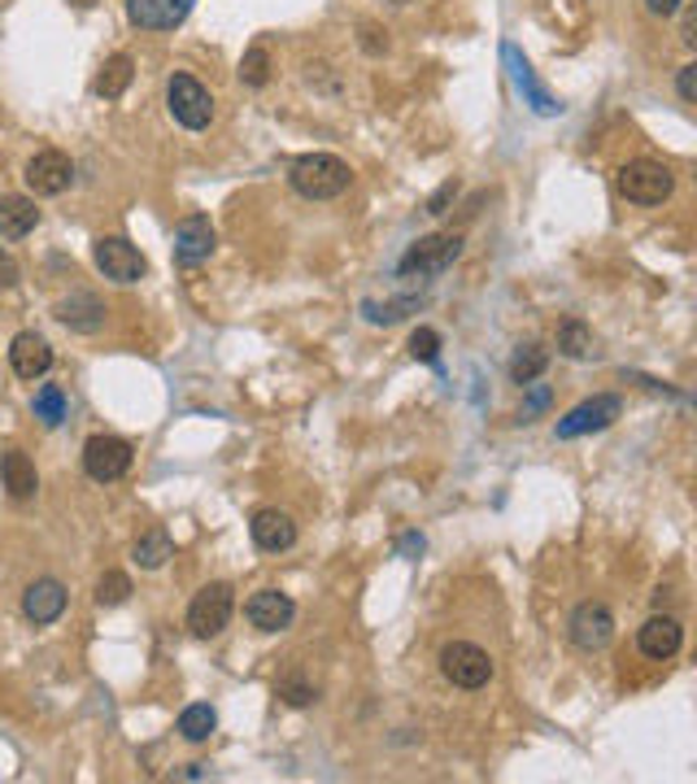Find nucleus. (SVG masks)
Masks as SVG:
<instances>
[{
	"label": "nucleus",
	"instance_id": "1",
	"mask_svg": "<svg viewBox=\"0 0 697 784\" xmlns=\"http://www.w3.org/2000/svg\"><path fill=\"white\" fill-rule=\"evenodd\" d=\"M288 184H292L305 201H332V197H341L348 184H353V170H348V161H341L336 153H305V157L292 161Z\"/></svg>",
	"mask_w": 697,
	"mask_h": 784
},
{
	"label": "nucleus",
	"instance_id": "2",
	"mask_svg": "<svg viewBox=\"0 0 697 784\" xmlns=\"http://www.w3.org/2000/svg\"><path fill=\"white\" fill-rule=\"evenodd\" d=\"M620 192H624L632 206H663L672 192H676V175H672V166H663V161H649V157H636V161H627L620 166Z\"/></svg>",
	"mask_w": 697,
	"mask_h": 784
},
{
	"label": "nucleus",
	"instance_id": "3",
	"mask_svg": "<svg viewBox=\"0 0 697 784\" xmlns=\"http://www.w3.org/2000/svg\"><path fill=\"white\" fill-rule=\"evenodd\" d=\"M458 258H462V236L436 231V236H418L415 244L402 253L397 271H402L406 280H415V275H440V271H449Z\"/></svg>",
	"mask_w": 697,
	"mask_h": 784
},
{
	"label": "nucleus",
	"instance_id": "4",
	"mask_svg": "<svg viewBox=\"0 0 697 784\" xmlns=\"http://www.w3.org/2000/svg\"><path fill=\"white\" fill-rule=\"evenodd\" d=\"M166 109H170V118L179 123V127H188V132H206L209 118H214V96H209V87L201 79H193V74H175L170 83H166Z\"/></svg>",
	"mask_w": 697,
	"mask_h": 784
},
{
	"label": "nucleus",
	"instance_id": "5",
	"mask_svg": "<svg viewBox=\"0 0 697 784\" xmlns=\"http://www.w3.org/2000/svg\"><path fill=\"white\" fill-rule=\"evenodd\" d=\"M440 676H445L454 689L476 693V689H485L488 680H492V658H488V649H480V645L449 641L440 649Z\"/></svg>",
	"mask_w": 697,
	"mask_h": 784
},
{
	"label": "nucleus",
	"instance_id": "6",
	"mask_svg": "<svg viewBox=\"0 0 697 784\" xmlns=\"http://www.w3.org/2000/svg\"><path fill=\"white\" fill-rule=\"evenodd\" d=\"M231 610H236V588L231 584H222V579H214L206 584L197 597H193V606H188V628H193V637H218L227 624H231Z\"/></svg>",
	"mask_w": 697,
	"mask_h": 784
},
{
	"label": "nucleus",
	"instance_id": "7",
	"mask_svg": "<svg viewBox=\"0 0 697 784\" xmlns=\"http://www.w3.org/2000/svg\"><path fill=\"white\" fill-rule=\"evenodd\" d=\"M132 445L123 440V436H92L87 445H83V471H87V480H96V484H114V480H123L127 471H132Z\"/></svg>",
	"mask_w": 697,
	"mask_h": 784
},
{
	"label": "nucleus",
	"instance_id": "8",
	"mask_svg": "<svg viewBox=\"0 0 697 784\" xmlns=\"http://www.w3.org/2000/svg\"><path fill=\"white\" fill-rule=\"evenodd\" d=\"M92 258H96L101 275L114 280V284H139V280L148 275L144 253H139L132 240H123V236H101V240L92 244Z\"/></svg>",
	"mask_w": 697,
	"mask_h": 784
},
{
	"label": "nucleus",
	"instance_id": "9",
	"mask_svg": "<svg viewBox=\"0 0 697 784\" xmlns=\"http://www.w3.org/2000/svg\"><path fill=\"white\" fill-rule=\"evenodd\" d=\"M620 415H624V401H620L615 393H597V397L580 401L575 410H566V415L558 419L554 436H558V440H575V436H589V431L611 428Z\"/></svg>",
	"mask_w": 697,
	"mask_h": 784
},
{
	"label": "nucleus",
	"instance_id": "10",
	"mask_svg": "<svg viewBox=\"0 0 697 784\" xmlns=\"http://www.w3.org/2000/svg\"><path fill=\"white\" fill-rule=\"evenodd\" d=\"M566 633H571V641L580 645L584 654H597V649H606V645L615 641V615H611L606 602H580L571 610Z\"/></svg>",
	"mask_w": 697,
	"mask_h": 784
},
{
	"label": "nucleus",
	"instance_id": "11",
	"mask_svg": "<svg viewBox=\"0 0 697 784\" xmlns=\"http://www.w3.org/2000/svg\"><path fill=\"white\" fill-rule=\"evenodd\" d=\"M27 188L35 192V197H62L70 188V179H74V161H70L62 148H44V153H35L31 161H27Z\"/></svg>",
	"mask_w": 697,
	"mask_h": 784
},
{
	"label": "nucleus",
	"instance_id": "12",
	"mask_svg": "<svg viewBox=\"0 0 697 784\" xmlns=\"http://www.w3.org/2000/svg\"><path fill=\"white\" fill-rule=\"evenodd\" d=\"M501 58H506V66H510L514 87H519V92H523V101L532 105V114H541V118H558V114H562V101L550 96V92L541 87V79L532 74V62H528L514 44H501Z\"/></svg>",
	"mask_w": 697,
	"mask_h": 784
},
{
	"label": "nucleus",
	"instance_id": "13",
	"mask_svg": "<svg viewBox=\"0 0 697 784\" xmlns=\"http://www.w3.org/2000/svg\"><path fill=\"white\" fill-rule=\"evenodd\" d=\"M214 222L206 215H188L175 227V266H201L214 253Z\"/></svg>",
	"mask_w": 697,
	"mask_h": 784
},
{
	"label": "nucleus",
	"instance_id": "14",
	"mask_svg": "<svg viewBox=\"0 0 697 784\" xmlns=\"http://www.w3.org/2000/svg\"><path fill=\"white\" fill-rule=\"evenodd\" d=\"M249 536H253V545H258L262 554H283V550L297 545V523H292V514L267 505V510H258V514L249 519Z\"/></svg>",
	"mask_w": 697,
	"mask_h": 784
},
{
	"label": "nucleus",
	"instance_id": "15",
	"mask_svg": "<svg viewBox=\"0 0 697 784\" xmlns=\"http://www.w3.org/2000/svg\"><path fill=\"white\" fill-rule=\"evenodd\" d=\"M245 615H249V624L258 633H283L297 619V602L288 593H279V588H262V593H253L245 602Z\"/></svg>",
	"mask_w": 697,
	"mask_h": 784
},
{
	"label": "nucleus",
	"instance_id": "16",
	"mask_svg": "<svg viewBox=\"0 0 697 784\" xmlns=\"http://www.w3.org/2000/svg\"><path fill=\"white\" fill-rule=\"evenodd\" d=\"M197 0H127V18L139 31H175L188 22Z\"/></svg>",
	"mask_w": 697,
	"mask_h": 784
},
{
	"label": "nucleus",
	"instance_id": "17",
	"mask_svg": "<svg viewBox=\"0 0 697 784\" xmlns=\"http://www.w3.org/2000/svg\"><path fill=\"white\" fill-rule=\"evenodd\" d=\"M636 645H641V654H645V658L667 662V658H676V654H680V645H685V628H680V619H672V615H654V619H645V624L636 628Z\"/></svg>",
	"mask_w": 697,
	"mask_h": 784
},
{
	"label": "nucleus",
	"instance_id": "18",
	"mask_svg": "<svg viewBox=\"0 0 697 784\" xmlns=\"http://www.w3.org/2000/svg\"><path fill=\"white\" fill-rule=\"evenodd\" d=\"M9 366H13L18 379H44L49 366H53V349H49L44 336H35V332H18L13 345H9Z\"/></svg>",
	"mask_w": 697,
	"mask_h": 784
},
{
	"label": "nucleus",
	"instance_id": "19",
	"mask_svg": "<svg viewBox=\"0 0 697 784\" xmlns=\"http://www.w3.org/2000/svg\"><path fill=\"white\" fill-rule=\"evenodd\" d=\"M22 615L31 619V624H58L62 615H66V588L58 584V579H35L27 593H22Z\"/></svg>",
	"mask_w": 697,
	"mask_h": 784
},
{
	"label": "nucleus",
	"instance_id": "20",
	"mask_svg": "<svg viewBox=\"0 0 697 784\" xmlns=\"http://www.w3.org/2000/svg\"><path fill=\"white\" fill-rule=\"evenodd\" d=\"M62 323H66L70 332H83V336H92V332H101L105 327V301L101 296H92V292H70L58 301V310H53Z\"/></svg>",
	"mask_w": 697,
	"mask_h": 784
},
{
	"label": "nucleus",
	"instance_id": "21",
	"mask_svg": "<svg viewBox=\"0 0 697 784\" xmlns=\"http://www.w3.org/2000/svg\"><path fill=\"white\" fill-rule=\"evenodd\" d=\"M0 484H4V493L13 501H27L35 498V489H40V475H35V462L22 453V449H9L4 458H0Z\"/></svg>",
	"mask_w": 697,
	"mask_h": 784
},
{
	"label": "nucleus",
	"instance_id": "22",
	"mask_svg": "<svg viewBox=\"0 0 697 784\" xmlns=\"http://www.w3.org/2000/svg\"><path fill=\"white\" fill-rule=\"evenodd\" d=\"M35 222H40V210L31 197H18V192L0 197V240H22L35 231Z\"/></svg>",
	"mask_w": 697,
	"mask_h": 784
},
{
	"label": "nucleus",
	"instance_id": "23",
	"mask_svg": "<svg viewBox=\"0 0 697 784\" xmlns=\"http://www.w3.org/2000/svg\"><path fill=\"white\" fill-rule=\"evenodd\" d=\"M132 79H136V62L127 58V53H114L105 66H101V79H96V92L105 96V101H118L127 87H132Z\"/></svg>",
	"mask_w": 697,
	"mask_h": 784
},
{
	"label": "nucleus",
	"instance_id": "24",
	"mask_svg": "<svg viewBox=\"0 0 697 784\" xmlns=\"http://www.w3.org/2000/svg\"><path fill=\"white\" fill-rule=\"evenodd\" d=\"M132 558H136L144 571L166 567V558H175V541H170V532H166V527L144 532V536L136 541V550H132Z\"/></svg>",
	"mask_w": 697,
	"mask_h": 784
},
{
	"label": "nucleus",
	"instance_id": "25",
	"mask_svg": "<svg viewBox=\"0 0 697 784\" xmlns=\"http://www.w3.org/2000/svg\"><path fill=\"white\" fill-rule=\"evenodd\" d=\"M545 366H550V349L545 345H523L519 354L510 357V379L528 388V384H537L545 375Z\"/></svg>",
	"mask_w": 697,
	"mask_h": 784
},
{
	"label": "nucleus",
	"instance_id": "26",
	"mask_svg": "<svg viewBox=\"0 0 697 784\" xmlns=\"http://www.w3.org/2000/svg\"><path fill=\"white\" fill-rule=\"evenodd\" d=\"M214 728H218V714H214V707H206V702H193V707H184V714H179V736L193 741V745L209 741Z\"/></svg>",
	"mask_w": 697,
	"mask_h": 784
},
{
	"label": "nucleus",
	"instance_id": "27",
	"mask_svg": "<svg viewBox=\"0 0 697 784\" xmlns=\"http://www.w3.org/2000/svg\"><path fill=\"white\" fill-rule=\"evenodd\" d=\"M558 354L571 357V362L589 357V354H593V332H589L580 318H566V323L558 327Z\"/></svg>",
	"mask_w": 697,
	"mask_h": 784
},
{
	"label": "nucleus",
	"instance_id": "28",
	"mask_svg": "<svg viewBox=\"0 0 697 784\" xmlns=\"http://www.w3.org/2000/svg\"><path fill=\"white\" fill-rule=\"evenodd\" d=\"M271 71H275V62H271V53H267L262 44H253V49L240 58V83H245V87H267V83H271Z\"/></svg>",
	"mask_w": 697,
	"mask_h": 784
},
{
	"label": "nucleus",
	"instance_id": "29",
	"mask_svg": "<svg viewBox=\"0 0 697 784\" xmlns=\"http://www.w3.org/2000/svg\"><path fill=\"white\" fill-rule=\"evenodd\" d=\"M35 419H40L44 428H58V424L66 419V393H62L58 384H44V388L35 393Z\"/></svg>",
	"mask_w": 697,
	"mask_h": 784
},
{
	"label": "nucleus",
	"instance_id": "30",
	"mask_svg": "<svg viewBox=\"0 0 697 784\" xmlns=\"http://www.w3.org/2000/svg\"><path fill=\"white\" fill-rule=\"evenodd\" d=\"M127 597H132V575L105 571V575L96 579V606H123Z\"/></svg>",
	"mask_w": 697,
	"mask_h": 784
},
{
	"label": "nucleus",
	"instance_id": "31",
	"mask_svg": "<svg viewBox=\"0 0 697 784\" xmlns=\"http://www.w3.org/2000/svg\"><path fill=\"white\" fill-rule=\"evenodd\" d=\"M410 357H415V362H427V366H436V362H440V336H436L431 327H418L415 336H410Z\"/></svg>",
	"mask_w": 697,
	"mask_h": 784
},
{
	"label": "nucleus",
	"instance_id": "32",
	"mask_svg": "<svg viewBox=\"0 0 697 784\" xmlns=\"http://www.w3.org/2000/svg\"><path fill=\"white\" fill-rule=\"evenodd\" d=\"M279 698H283L288 707H310V702H314V684H305L301 676H288V680L279 684Z\"/></svg>",
	"mask_w": 697,
	"mask_h": 784
},
{
	"label": "nucleus",
	"instance_id": "33",
	"mask_svg": "<svg viewBox=\"0 0 697 784\" xmlns=\"http://www.w3.org/2000/svg\"><path fill=\"white\" fill-rule=\"evenodd\" d=\"M676 92H680L685 105H694L697 101V66H680V74H676Z\"/></svg>",
	"mask_w": 697,
	"mask_h": 784
},
{
	"label": "nucleus",
	"instance_id": "34",
	"mask_svg": "<svg viewBox=\"0 0 697 784\" xmlns=\"http://www.w3.org/2000/svg\"><path fill=\"white\" fill-rule=\"evenodd\" d=\"M454 197H458V179H449V184H440V192H436V197L427 201V215H431V218H440V215H445V206H449Z\"/></svg>",
	"mask_w": 697,
	"mask_h": 784
},
{
	"label": "nucleus",
	"instance_id": "35",
	"mask_svg": "<svg viewBox=\"0 0 697 784\" xmlns=\"http://www.w3.org/2000/svg\"><path fill=\"white\" fill-rule=\"evenodd\" d=\"M528 388H532V384H528ZM545 406H550V388H541V384H537V388H532V397L523 401V424H532V415H541Z\"/></svg>",
	"mask_w": 697,
	"mask_h": 784
},
{
	"label": "nucleus",
	"instance_id": "36",
	"mask_svg": "<svg viewBox=\"0 0 697 784\" xmlns=\"http://www.w3.org/2000/svg\"><path fill=\"white\" fill-rule=\"evenodd\" d=\"M680 4H685V0H645V9H649L654 18H672V13H680Z\"/></svg>",
	"mask_w": 697,
	"mask_h": 784
},
{
	"label": "nucleus",
	"instance_id": "37",
	"mask_svg": "<svg viewBox=\"0 0 697 784\" xmlns=\"http://www.w3.org/2000/svg\"><path fill=\"white\" fill-rule=\"evenodd\" d=\"M18 284V262L9 253H0V288H13Z\"/></svg>",
	"mask_w": 697,
	"mask_h": 784
},
{
	"label": "nucleus",
	"instance_id": "38",
	"mask_svg": "<svg viewBox=\"0 0 697 784\" xmlns=\"http://www.w3.org/2000/svg\"><path fill=\"white\" fill-rule=\"evenodd\" d=\"M680 40H685V44H697V13H694V9L685 13V27H680Z\"/></svg>",
	"mask_w": 697,
	"mask_h": 784
},
{
	"label": "nucleus",
	"instance_id": "39",
	"mask_svg": "<svg viewBox=\"0 0 697 784\" xmlns=\"http://www.w3.org/2000/svg\"><path fill=\"white\" fill-rule=\"evenodd\" d=\"M402 554H423V536L406 532V536H402Z\"/></svg>",
	"mask_w": 697,
	"mask_h": 784
},
{
	"label": "nucleus",
	"instance_id": "40",
	"mask_svg": "<svg viewBox=\"0 0 697 784\" xmlns=\"http://www.w3.org/2000/svg\"><path fill=\"white\" fill-rule=\"evenodd\" d=\"M209 772H206V763H193V767H184L179 772V781H206Z\"/></svg>",
	"mask_w": 697,
	"mask_h": 784
},
{
	"label": "nucleus",
	"instance_id": "41",
	"mask_svg": "<svg viewBox=\"0 0 697 784\" xmlns=\"http://www.w3.org/2000/svg\"><path fill=\"white\" fill-rule=\"evenodd\" d=\"M70 4H74V9H92L96 0H70Z\"/></svg>",
	"mask_w": 697,
	"mask_h": 784
}]
</instances>
